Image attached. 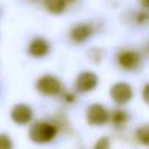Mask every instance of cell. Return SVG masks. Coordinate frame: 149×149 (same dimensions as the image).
<instances>
[{"instance_id":"6","label":"cell","mask_w":149,"mask_h":149,"mask_svg":"<svg viewBox=\"0 0 149 149\" xmlns=\"http://www.w3.org/2000/svg\"><path fill=\"white\" fill-rule=\"evenodd\" d=\"M118 64L124 69V70H134L142 64V57L137 51H121L118 54Z\"/></svg>"},{"instance_id":"15","label":"cell","mask_w":149,"mask_h":149,"mask_svg":"<svg viewBox=\"0 0 149 149\" xmlns=\"http://www.w3.org/2000/svg\"><path fill=\"white\" fill-rule=\"evenodd\" d=\"M140 3H142V6H143V8H148V5H149V0H140Z\"/></svg>"},{"instance_id":"9","label":"cell","mask_w":149,"mask_h":149,"mask_svg":"<svg viewBox=\"0 0 149 149\" xmlns=\"http://www.w3.org/2000/svg\"><path fill=\"white\" fill-rule=\"evenodd\" d=\"M28 51H29V54H31L32 57L40 58V57H44V56L48 54V51H50V44H48V41L44 40V38H35V40H32V41L29 42Z\"/></svg>"},{"instance_id":"11","label":"cell","mask_w":149,"mask_h":149,"mask_svg":"<svg viewBox=\"0 0 149 149\" xmlns=\"http://www.w3.org/2000/svg\"><path fill=\"white\" fill-rule=\"evenodd\" d=\"M111 120H113V123H114L116 126H123V124L127 123L129 116H127V113H124V111H114L113 116H111Z\"/></svg>"},{"instance_id":"14","label":"cell","mask_w":149,"mask_h":149,"mask_svg":"<svg viewBox=\"0 0 149 149\" xmlns=\"http://www.w3.org/2000/svg\"><path fill=\"white\" fill-rule=\"evenodd\" d=\"M95 149H110V140L107 137H102L97 142L95 145Z\"/></svg>"},{"instance_id":"8","label":"cell","mask_w":149,"mask_h":149,"mask_svg":"<svg viewBox=\"0 0 149 149\" xmlns=\"http://www.w3.org/2000/svg\"><path fill=\"white\" fill-rule=\"evenodd\" d=\"M92 32H94V29L89 24H78L76 26L72 28L70 38H72V41L81 44V42H85L92 35Z\"/></svg>"},{"instance_id":"10","label":"cell","mask_w":149,"mask_h":149,"mask_svg":"<svg viewBox=\"0 0 149 149\" xmlns=\"http://www.w3.org/2000/svg\"><path fill=\"white\" fill-rule=\"evenodd\" d=\"M42 3H44V8L53 15L63 13L67 5L66 0H42Z\"/></svg>"},{"instance_id":"7","label":"cell","mask_w":149,"mask_h":149,"mask_svg":"<svg viewBox=\"0 0 149 149\" xmlns=\"http://www.w3.org/2000/svg\"><path fill=\"white\" fill-rule=\"evenodd\" d=\"M32 116H34V111L29 105L26 104H16L12 111H10V117L12 120L16 123V124H28L31 120H32Z\"/></svg>"},{"instance_id":"16","label":"cell","mask_w":149,"mask_h":149,"mask_svg":"<svg viewBox=\"0 0 149 149\" xmlns=\"http://www.w3.org/2000/svg\"><path fill=\"white\" fill-rule=\"evenodd\" d=\"M69 2H74V0H66V3H69Z\"/></svg>"},{"instance_id":"13","label":"cell","mask_w":149,"mask_h":149,"mask_svg":"<svg viewBox=\"0 0 149 149\" xmlns=\"http://www.w3.org/2000/svg\"><path fill=\"white\" fill-rule=\"evenodd\" d=\"M0 149H13V142L8 134H0Z\"/></svg>"},{"instance_id":"5","label":"cell","mask_w":149,"mask_h":149,"mask_svg":"<svg viewBox=\"0 0 149 149\" xmlns=\"http://www.w3.org/2000/svg\"><path fill=\"white\" fill-rule=\"evenodd\" d=\"M108 120V113L105 107L100 104H92L86 108V121L91 126H101L105 124Z\"/></svg>"},{"instance_id":"3","label":"cell","mask_w":149,"mask_h":149,"mask_svg":"<svg viewBox=\"0 0 149 149\" xmlns=\"http://www.w3.org/2000/svg\"><path fill=\"white\" fill-rule=\"evenodd\" d=\"M98 85V76L94 72H82L78 74L76 82H74V88L78 92H91L97 88Z\"/></svg>"},{"instance_id":"12","label":"cell","mask_w":149,"mask_h":149,"mask_svg":"<svg viewBox=\"0 0 149 149\" xmlns=\"http://www.w3.org/2000/svg\"><path fill=\"white\" fill-rule=\"evenodd\" d=\"M136 137H137V140H139L142 145H148V143H149V129H148V126L140 127V129L136 132Z\"/></svg>"},{"instance_id":"1","label":"cell","mask_w":149,"mask_h":149,"mask_svg":"<svg viewBox=\"0 0 149 149\" xmlns=\"http://www.w3.org/2000/svg\"><path fill=\"white\" fill-rule=\"evenodd\" d=\"M57 129L47 121H35L29 129V139L35 143H48L56 137Z\"/></svg>"},{"instance_id":"4","label":"cell","mask_w":149,"mask_h":149,"mask_svg":"<svg viewBox=\"0 0 149 149\" xmlns=\"http://www.w3.org/2000/svg\"><path fill=\"white\" fill-rule=\"evenodd\" d=\"M110 95H111L114 102H117V104H127L133 98V91H132V86L129 84L118 82V84L111 86Z\"/></svg>"},{"instance_id":"2","label":"cell","mask_w":149,"mask_h":149,"mask_svg":"<svg viewBox=\"0 0 149 149\" xmlns=\"http://www.w3.org/2000/svg\"><path fill=\"white\" fill-rule=\"evenodd\" d=\"M35 88L40 94L42 95H48V97H53V95H57L61 92V82L58 78L53 76V74H44V76H41L37 84H35Z\"/></svg>"}]
</instances>
